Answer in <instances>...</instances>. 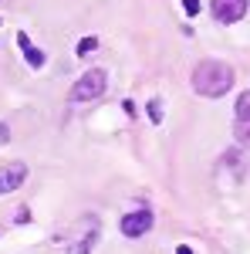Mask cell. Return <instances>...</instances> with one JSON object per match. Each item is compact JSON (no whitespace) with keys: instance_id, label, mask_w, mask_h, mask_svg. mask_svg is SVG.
Masks as SVG:
<instances>
[{"instance_id":"obj_1","label":"cell","mask_w":250,"mask_h":254,"mask_svg":"<svg viewBox=\"0 0 250 254\" xmlns=\"http://www.w3.org/2000/svg\"><path fill=\"white\" fill-rule=\"evenodd\" d=\"M233 85V68L230 64H223V61H200L196 64V71H193V88H196V95L203 98H220L227 95Z\"/></svg>"},{"instance_id":"obj_2","label":"cell","mask_w":250,"mask_h":254,"mask_svg":"<svg viewBox=\"0 0 250 254\" xmlns=\"http://www.w3.org/2000/svg\"><path fill=\"white\" fill-rule=\"evenodd\" d=\"M105 88H108L105 71H101V68H92V71H85V75L71 85V102H95V98L105 95Z\"/></svg>"},{"instance_id":"obj_3","label":"cell","mask_w":250,"mask_h":254,"mask_svg":"<svg viewBox=\"0 0 250 254\" xmlns=\"http://www.w3.org/2000/svg\"><path fill=\"white\" fill-rule=\"evenodd\" d=\"M98 234H101V224H98L95 217H81L75 227H71V244H68L64 254H88L95 248Z\"/></svg>"},{"instance_id":"obj_4","label":"cell","mask_w":250,"mask_h":254,"mask_svg":"<svg viewBox=\"0 0 250 254\" xmlns=\"http://www.w3.org/2000/svg\"><path fill=\"white\" fill-rule=\"evenodd\" d=\"M233 136H237V142L244 149H250V92H244V95L237 98V109H233Z\"/></svg>"},{"instance_id":"obj_5","label":"cell","mask_w":250,"mask_h":254,"mask_svg":"<svg viewBox=\"0 0 250 254\" xmlns=\"http://www.w3.org/2000/svg\"><path fill=\"white\" fill-rule=\"evenodd\" d=\"M152 224H155L152 210H135V214L122 217V234L125 237H142L146 231H152Z\"/></svg>"},{"instance_id":"obj_6","label":"cell","mask_w":250,"mask_h":254,"mask_svg":"<svg viewBox=\"0 0 250 254\" xmlns=\"http://www.w3.org/2000/svg\"><path fill=\"white\" fill-rule=\"evenodd\" d=\"M247 14V0H213V17L220 24H237Z\"/></svg>"},{"instance_id":"obj_7","label":"cell","mask_w":250,"mask_h":254,"mask_svg":"<svg viewBox=\"0 0 250 254\" xmlns=\"http://www.w3.org/2000/svg\"><path fill=\"white\" fill-rule=\"evenodd\" d=\"M24 176H27V166H24V163H10V166H0V196L10 193V190H17L20 183H24Z\"/></svg>"},{"instance_id":"obj_8","label":"cell","mask_w":250,"mask_h":254,"mask_svg":"<svg viewBox=\"0 0 250 254\" xmlns=\"http://www.w3.org/2000/svg\"><path fill=\"white\" fill-rule=\"evenodd\" d=\"M17 44L24 48V55H27V64H31V68H41V64H44V51H41V48H34V44H31V38H27L24 31L17 34Z\"/></svg>"},{"instance_id":"obj_9","label":"cell","mask_w":250,"mask_h":254,"mask_svg":"<svg viewBox=\"0 0 250 254\" xmlns=\"http://www.w3.org/2000/svg\"><path fill=\"white\" fill-rule=\"evenodd\" d=\"M98 48V38H81L78 41V58H85V55H92Z\"/></svg>"},{"instance_id":"obj_10","label":"cell","mask_w":250,"mask_h":254,"mask_svg":"<svg viewBox=\"0 0 250 254\" xmlns=\"http://www.w3.org/2000/svg\"><path fill=\"white\" fill-rule=\"evenodd\" d=\"M149 119H152V122H162V102H159V98L149 102Z\"/></svg>"},{"instance_id":"obj_11","label":"cell","mask_w":250,"mask_h":254,"mask_svg":"<svg viewBox=\"0 0 250 254\" xmlns=\"http://www.w3.org/2000/svg\"><path fill=\"white\" fill-rule=\"evenodd\" d=\"M183 10H186V14H200V0H183Z\"/></svg>"},{"instance_id":"obj_12","label":"cell","mask_w":250,"mask_h":254,"mask_svg":"<svg viewBox=\"0 0 250 254\" xmlns=\"http://www.w3.org/2000/svg\"><path fill=\"white\" fill-rule=\"evenodd\" d=\"M176 254H193V251L186 248V244H179V248H176Z\"/></svg>"}]
</instances>
